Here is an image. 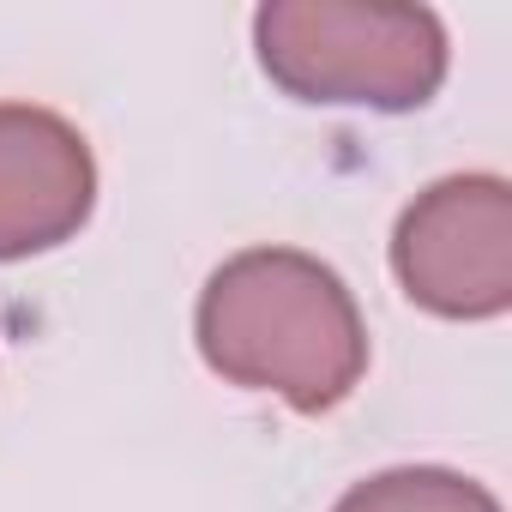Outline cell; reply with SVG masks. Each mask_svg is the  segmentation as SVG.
I'll return each instance as SVG.
<instances>
[{
	"label": "cell",
	"mask_w": 512,
	"mask_h": 512,
	"mask_svg": "<svg viewBox=\"0 0 512 512\" xmlns=\"http://www.w3.org/2000/svg\"><path fill=\"white\" fill-rule=\"evenodd\" d=\"M97 163L73 121L37 103H0V260H31L85 229Z\"/></svg>",
	"instance_id": "obj_4"
},
{
	"label": "cell",
	"mask_w": 512,
	"mask_h": 512,
	"mask_svg": "<svg viewBox=\"0 0 512 512\" xmlns=\"http://www.w3.org/2000/svg\"><path fill=\"white\" fill-rule=\"evenodd\" d=\"M253 49L272 85L302 103L416 109L446 79V25L428 7L374 0H272L253 13Z\"/></svg>",
	"instance_id": "obj_2"
},
{
	"label": "cell",
	"mask_w": 512,
	"mask_h": 512,
	"mask_svg": "<svg viewBox=\"0 0 512 512\" xmlns=\"http://www.w3.org/2000/svg\"><path fill=\"white\" fill-rule=\"evenodd\" d=\"M199 356L229 386L278 392L290 410L320 416L356 392L368 332L344 278L314 253L247 247L199 296Z\"/></svg>",
	"instance_id": "obj_1"
},
{
	"label": "cell",
	"mask_w": 512,
	"mask_h": 512,
	"mask_svg": "<svg viewBox=\"0 0 512 512\" xmlns=\"http://www.w3.org/2000/svg\"><path fill=\"white\" fill-rule=\"evenodd\" d=\"M392 272L440 320H500L512 308V187L446 175L416 193L392 235Z\"/></svg>",
	"instance_id": "obj_3"
},
{
	"label": "cell",
	"mask_w": 512,
	"mask_h": 512,
	"mask_svg": "<svg viewBox=\"0 0 512 512\" xmlns=\"http://www.w3.org/2000/svg\"><path fill=\"white\" fill-rule=\"evenodd\" d=\"M332 512H500V500L458 470L410 464V470H380L356 482Z\"/></svg>",
	"instance_id": "obj_5"
}]
</instances>
